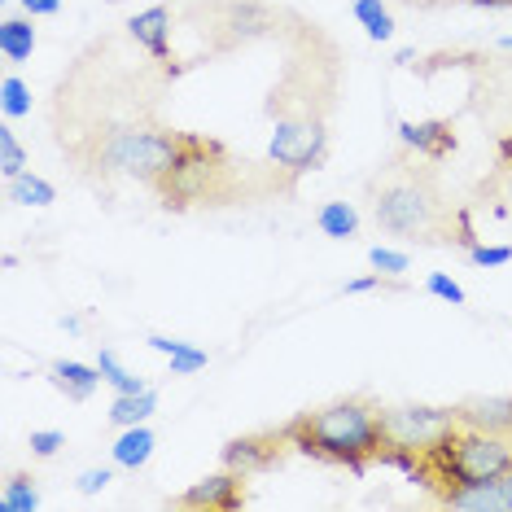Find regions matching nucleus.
Instances as JSON below:
<instances>
[{
  "mask_svg": "<svg viewBox=\"0 0 512 512\" xmlns=\"http://www.w3.org/2000/svg\"><path fill=\"white\" fill-rule=\"evenodd\" d=\"M399 141L412 149L416 158L442 162L456 154V127L447 119H425V123H399Z\"/></svg>",
  "mask_w": 512,
  "mask_h": 512,
  "instance_id": "9b49d317",
  "label": "nucleus"
},
{
  "mask_svg": "<svg viewBox=\"0 0 512 512\" xmlns=\"http://www.w3.org/2000/svg\"><path fill=\"white\" fill-rule=\"evenodd\" d=\"M289 451H294V442H289L285 425L281 429H263V434H241L232 438L224 447V469H237V473H272L281 469V464L289 460Z\"/></svg>",
  "mask_w": 512,
  "mask_h": 512,
  "instance_id": "6e6552de",
  "label": "nucleus"
},
{
  "mask_svg": "<svg viewBox=\"0 0 512 512\" xmlns=\"http://www.w3.org/2000/svg\"><path fill=\"white\" fill-rule=\"evenodd\" d=\"M456 416L464 425L504 438L512 447V394H473V399L456 403Z\"/></svg>",
  "mask_w": 512,
  "mask_h": 512,
  "instance_id": "9d476101",
  "label": "nucleus"
},
{
  "mask_svg": "<svg viewBox=\"0 0 512 512\" xmlns=\"http://www.w3.org/2000/svg\"><path fill=\"white\" fill-rule=\"evenodd\" d=\"M285 434L302 456L364 473L381 456V407H372L368 399H337L329 407L298 412L285 425Z\"/></svg>",
  "mask_w": 512,
  "mask_h": 512,
  "instance_id": "f03ea898",
  "label": "nucleus"
},
{
  "mask_svg": "<svg viewBox=\"0 0 512 512\" xmlns=\"http://www.w3.org/2000/svg\"><path fill=\"white\" fill-rule=\"evenodd\" d=\"M477 9H512V0H469Z\"/></svg>",
  "mask_w": 512,
  "mask_h": 512,
  "instance_id": "72a5a7b5",
  "label": "nucleus"
},
{
  "mask_svg": "<svg viewBox=\"0 0 512 512\" xmlns=\"http://www.w3.org/2000/svg\"><path fill=\"white\" fill-rule=\"evenodd\" d=\"M0 53H5V62H27V57L36 53V27H31V14L0 22Z\"/></svg>",
  "mask_w": 512,
  "mask_h": 512,
  "instance_id": "2eb2a0df",
  "label": "nucleus"
},
{
  "mask_svg": "<svg viewBox=\"0 0 512 512\" xmlns=\"http://www.w3.org/2000/svg\"><path fill=\"white\" fill-rule=\"evenodd\" d=\"M184 158V132L162 127H114L88 141V167L97 176H132L158 184Z\"/></svg>",
  "mask_w": 512,
  "mask_h": 512,
  "instance_id": "39448f33",
  "label": "nucleus"
},
{
  "mask_svg": "<svg viewBox=\"0 0 512 512\" xmlns=\"http://www.w3.org/2000/svg\"><path fill=\"white\" fill-rule=\"evenodd\" d=\"M110 469H88V473H79V482H75V491L79 495H97V491H106L110 486Z\"/></svg>",
  "mask_w": 512,
  "mask_h": 512,
  "instance_id": "c85d7f7f",
  "label": "nucleus"
},
{
  "mask_svg": "<svg viewBox=\"0 0 512 512\" xmlns=\"http://www.w3.org/2000/svg\"><path fill=\"white\" fill-rule=\"evenodd\" d=\"M460 425L456 407H425V403H407V407H390L381 412V456L386 464H403L416 456V451L434 447L442 434Z\"/></svg>",
  "mask_w": 512,
  "mask_h": 512,
  "instance_id": "423d86ee",
  "label": "nucleus"
},
{
  "mask_svg": "<svg viewBox=\"0 0 512 512\" xmlns=\"http://www.w3.org/2000/svg\"><path fill=\"white\" fill-rule=\"evenodd\" d=\"M403 469L412 473L438 504H447V499L456 491H464V486H482V482L504 477L512 469V447L504 438L482 434V429L460 421L451 434H442L434 447L416 451Z\"/></svg>",
  "mask_w": 512,
  "mask_h": 512,
  "instance_id": "7ed1b4c3",
  "label": "nucleus"
},
{
  "mask_svg": "<svg viewBox=\"0 0 512 512\" xmlns=\"http://www.w3.org/2000/svg\"><path fill=\"white\" fill-rule=\"evenodd\" d=\"M0 508L5 512H31L40 508V486L31 473H9L5 486H0Z\"/></svg>",
  "mask_w": 512,
  "mask_h": 512,
  "instance_id": "a211bd4d",
  "label": "nucleus"
},
{
  "mask_svg": "<svg viewBox=\"0 0 512 512\" xmlns=\"http://www.w3.org/2000/svg\"><path fill=\"white\" fill-rule=\"evenodd\" d=\"M425 162H416L412 154H390L386 167H377V176L368 180L372 219L390 237L416 241V246H460L464 211H451L434 167Z\"/></svg>",
  "mask_w": 512,
  "mask_h": 512,
  "instance_id": "f257e3e1",
  "label": "nucleus"
},
{
  "mask_svg": "<svg viewBox=\"0 0 512 512\" xmlns=\"http://www.w3.org/2000/svg\"><path fill=\"white\" fill-rule=\"evenodd\" d=\"M110 456L119 469H145L149 456H154V434H149L145 425H127L119 434V442L110 447Z\"/></svg>",
  "mask_w": 512,
  "mask_h": 512,
  "instance_id": "4468645a",
  "label": "nucleus"
},
{
  "mask_svg": "<svg viewBox=\"0 0 512 512\" xmlns=\"http://www.w3.org/2000/svg\"><path fill=\"white\" fill-rule=\"evenodd\" d=\"M57 447H66V434H57V429H36V434H31V451H36V456H57Z\"/></svg>",
  "mask_w": 512,
  "mask_h": 512,
  "instance_id": "cd10ccee",
  "label": "nucleus"
},
{
  "mask_svg": "<svg viewBox=\"0 0 512 512\" xmlns=\"http://www.w3.org/2000/svg\"><path fill=\"white\" fill-rule=\"evenodd\" d=\"M469 259L477 267H504L512 263V246H469Z\"/></svg>",
  "mask_w": 512,
  "mask_h": 512,
  "instance_id": "a878e982",
  "label": "nucleus"
},
{
  "mask_svg": "<svg viewBox=\"0 0 512 512\" xmlns=\"http://www.w3.org/2000/svg\"><path fill=\"white\" fill-rule=\"evenodd\" d=\"M97 368H101V381H110L119 394H136V390H149L141 377H132L123 364H119V355L114 351H97Z\"/></svg>",
  "mask_w": 512,
  "mask_h": 512,
  "instance_id": "412c9836",
  "label": "nucleus"
},
{
  "mask_svg": "<svg viewBox=\"0 0 512 512\" xmlns=\"http://www.w3.org/2000/svg\"><path fill=\"white\" fill-rule=\"evenodd\" d=\"M97 381H101V368L97 364H79V359H57L53 364V386L66 394L71 403H84L92 390H97Z\"/></svg>",
  "mask_w": 512,
  "mask_h": 512,
  "instance_id": "ddd939ff",
  "label": "nucleus"
},
{
  "mask_svg": "<svg viewBox=\"0 0 512 512\" xmlns=\"http://www.w3.org/2000/svg\"><path fill=\"white\" fill-rule=\"evenodd\" d=\"M27 171V154H22V145H18V136H14V127H0V176L5 180H14Z\"/></svg>",
  "mask_w": 512,
  "mask_h": 512,
  "instance_id": "5701e85b",
  "label": "nucleus"
},
{
  "mask_svg": "<svg viewBox=\"0 0 512 512\" xmlns=\"http://www.w3.org/2000/svg\"><path fill=\"white\" fill-rule=\"evenodd\" d=\"M499 158H504V167H512V136H504V141H499Z\"/></svg>",
  "mask_w": 512,
  "mask_h": 512,
  "instance_id": "f704fd0d",
  "label": "nucleus"
},
{
  "mask_svg": "<svg viewBox=\"0 0 512 512\" xmlns=\"http://www.w3.org/2000/svg\"><path fill=\"white\" fill-rule=\"evenodd\" d=\"M197 368H206V351H197V346L171 355V377H189V372H197Z\"/></svg>",
  "mask_w": 512,
  "mask_h": 512,
  "instance_id": "bb28decb",
  "label": "nucleus"
},
{
  "mask_svg": "<svg viewBox=\"0 0 512 512\" xmlns=\"http://www.w3.org/2000/svg\"><path fill=\"white\" fill-rule=\"evenodd\" d=\"M5 193L9 202H22V206H49L57 202V189L44 176H31V171H22V176L5 180Z\"/></svg>",
  "mask_w": 512,
  "mask_h": 512,
  "instance_id": "6ab92c4d",
  "label": "nucleus"
},
{
  "mask_svg": "<svg viewBox=\"0 0 512 512\" xmlns=\"http://www.w3.org/2000/svg\"><path fill=\"white\" fill-rule=\"evenodd\" d=\"M355 18H359V27L368 31V40H377V44L394 40V18L381 0H355Z\"/></svg>",
  "mask_w": 512,
  "mask_h": 512,
  "instance_id": "aec40b11",
  "label": "nucleus"
},
{
  "mask_svg": "<svg viewBox=\"0 0 512 512\" xmlns=\"http://www.w3.org/2000/svg\"><path fill=\"white\" fill-rule=\"evenodd\" d=\"M368 263L377 267L381 276H399V272H407V254L386 250V246H372V250H368Z\"/></svg>",
  "mask_w": 512,
  "mask_h": 512,
  "instance_id": "b1692460",
  "label": "nucleus"
},
{
  "mask_svg": "<svg viewBox=\"0 0 512 512\" xmlns=\"http://www.w3.org/2000/svg\"><path fill=\"white\" fill-rule=\"evenodd\" d=\"M316 224H320L324 237L346 241V237H355V232H359V211L351 202H324L316 211Z\"/></svg>",
  "mask_w": 512,
  "mask_h": 512,
  "instance_id": "f3484780",
  "label": "nucleus"
},
{
  "mask_svg": "<svg viewBox=\"0 0 512 512\" xmlns=\"http://www.w3.org/2000/svg\"><path fill=\"white\" fill-rule=\"evenodd\" d=\"M0 114H5V119L31 114V88L22 84L18 75H5V84H0Z\"/></svg>",
  "mask_w": 512,
  "mask_h": 512,
  "instance_id": "4be33fe9",
  "label": "nucleus"
},
{
  "mask_svg": "<svg viewBox=\"0 0 512 512\" xmlns=\"http://www.w3.org/2000/svg\"><path fill=\"white\" fill-rule=\"evenodd\" d=\"M158 412V394L154 390H136V394H119L110 407V421L127 429V425H145V416Z\"/></svg>",
  "mask_w": 512,
  "mask_h": 512,
  "instance_id": "dca6fc26",
  "label": "nucleus"
},
{
  "mask_svg": "<svg viewBox=\"0 0 512 512\" xmlns=\"http://www.w3.org/2000/svg\"><path fill=\"white\" fill-rule=\"evenodd\" d=\"M254 162H237L211 136H189L184 132V158L167 171L154 193L162 197L167 211H184V206H228L246 197V176Z\"/></svg>",
  "mask_w": 512,
  "mask_h": 512,
  "instance_id": "20e7f679",
  "label": "nucleus"
},
{
  "mask_svg": "<svg viewBox=\"0 0 512 512\" xmlns=\"http://www.w3.org/2000/svg\"><path fill=\"white\" fill-rule=\"evenodd\" d=\"M246 504V473L224 469L215 477H202L176 499V508H206V512H232Z\"/></svg>",
  "mask_w": 512,
  "mask_h": 512,
  "instance_id": "1a4fd4ad",
  "label": "nucleus"
},
{
  "mask_svg": "<svg viewBox=\"0 0 512 512\" xmlns=\"http://www.w3.org/2000/svg\"><path fill=\"white\" fill-rule=\"evenodd\" d=\"M22 9H27L31 18H49V14L62 9V0H22Z\"/></svg>",
  "mask_w": 512,
  "mask_h": 512,
  "instance_id": "c756f323",
  "label": "nucleus"
},
{
  "mask_svg": "<svg viewBox=\"0 0 512 512\" xmlns=\"http://www.w3.org/2000/svg\"><path fill=\"white\" fill-rule=\"evenodd\" d=\"M425 289H429V294H434V298H442V302H451V307H464V289H460L456 281H451V276H442V272H434V276H429V281H425Z\"/></svg>",
  "mask_w": 512,
  "mask_h": 512,
  "instance_id": "393cba45",
  "label": "nucleus"
},
{
  "mask_svg": "<svg viewBox=\"0 0 512 512\" xmlns=\"http://www.w3.org/2000/svg\"><path fill=\"white\" fill-rule=\"evenodd\" d=\"M499 482V491H504V504H508V512H512V469L504 473V477H495Z\"/></svg>",
  "mask_w": 512,
  "mask_h": 512,
  "instance_id": "473e14b6",
  "label": "nucleus"
},
{
  "mask_svg": "<svg viewBox=\"0 0 512 512\" xmlns=\"http://www.w3.org/2000/svg\"><path fill=\"white\" fill-rule=\"evenodd\" d=\"M324 154H329V132H324L320 114L298 110V114H281L272 132V145H267V158L285 171H307L320 167Z\"/></svg>",
  "mask_w": 512,
  "mask_h": 512,
  "instance_id": "0eeeda50",
  "label": "nucleus"
},
{
  "mask_svg": "<svg viewBox=\"0 0 512 512\" xmlns=\"http://www.w3.org/2000/svg\"><path fill=\"white\" fill-rule=\"evenodd\" d=\"M377 285H381V272L364 276V281H351V285H346V294H364V289H377Z\"/></svg>",
  "mask_w": 512,
  "mask_h": 512,
  "instance_id": "2f4dec72",
  "label": "nucleus"
},
{
  "mask_svg": "<svg viewBox=\"0 0 512 512\" xmlns=\"http://www.w3.org/2000/svg\"><path fill=\"white\" fill-rule=\"evenodd\" d=\"M149 346L162 355H180V351H189V342H180V337H149Z\"/></svg>",
  "mask_w": 512,
  "mask_h": 512,
  "instance_id": "7c9ffc66",
  "label": "nucleus"
},
{
  "mask_svg": "<svg viewBox=\"0 0 512 512\" xmlns=\"http://www.w3.org/2000/svg\"><path fill=\"white\" fill-rule=\"evenodd\" d=\"M127 31H132V40L141 44L149 57H158V62H167L171 57V9L167 5L141 9V14L127 22Z\"/></svg>",
  "mask_w": 512,
  "mask_h": 512,
  "instance_id": "f8f14e48",
  "label": "nucleus"
}]
</instances>
